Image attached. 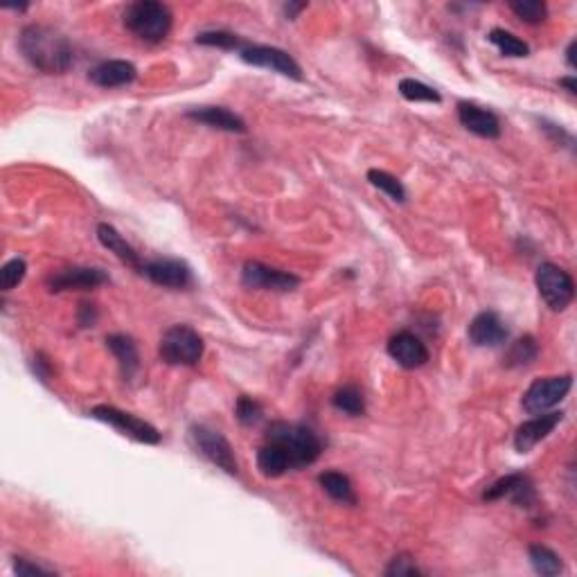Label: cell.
<instances>
[{"mask_svg":"<svg viewBox=\"0 0 577 577\" xmlns=\"http://www.w3.org/2000/svg\"><path fill=\"white\" fill-rule=\"evenodd\" d=\"M19 50L43 75H66L75 64L73 43L52 25L32 23L21 30Z\"/></svg>","mask_w":577,"mask_h":577,"instance_id":"6da1fadb","label":"cell"},{"mask_svg":"<svg viewBox=\"0 0 577 577\" xmlns=\"http://www.w3.org/2000/svg\"><path fill=\"white\" fill-rule=\"evenodd\" d=\"M264 440L280 446L289 458L292 469H305L314 464L323 454V442L305 424L293 422H271Z\"/></svg>","mask_w":577,"mask_h":577,"instance_id":"7a4b0ae2","label":"cell"},{"mask_svg":"<svg viewBox=\"0 0 577 577\" xmlns=\"http://www.w3.org/2000/svg\"><path fill=\"white\" fill-rule=\"evenodd\" d=\"M124 28L145 43H160L172 30V12L156 0H138L124 10Z\"/></svg>","mask_w":577,"mask_h":577,"instance_id":"3957f363","label":"cell"},{"mask_svg":"<svg viewBox=\"0 0 577 577\" xmlns=\"http://www.w3.org/2000/svg\"><path fill=\"white\" fill-rule=\"evenodd\" d=\"M203 338L187 325H174L163 334L158 346L160 359L167 365H192L203 359Z\"/></svg>","mask_w":577,"mask_h":577,"instance_id":"277c9868","label":"cell"},{"mask_svg":"<svg viewBox=\"0 0 577 577\" xmlns=\"http://www.w3.org/2000/svg\"><path fill=\"white\" fill-rule=\"evenodd\" d=\"M536 289H539V296L544 298L545 305L553 311H563L575 298V284H572V277L563 271L562 266L553 262H544L539 268H536Z\"/></svg>","mask_w":577,"mask_h":577,"instance_id":"5b68a950","label":"cell"},{"mask_svg":"<svg viewBox=\"0 0 577 577\" xmlns=\"http://www.w3.org/2000/svg\"><path fill=\"white\" fill-rule=\"evenodd\" d=\"M88 415H91L93 419H97V422H104L109 424V427H113L115 431H120L122 436L131 437V440L136 442H142V445H158L160 442V433L154 424L145 422V419L136 418V415L131 413H124V410L115 409V406H93Z\"/></svg>","mask_w":577,"mask_h":577,"instance_id":"8992f818","label":"cell"},{"mask_svg":"<svg viewBox=\"0 0 577 577\" xmlns=\"http://www.w3.org/2000/svg\"><path fill=\"white\" fill-rule=\"evenodd\" d=\"M190 437L192 442H194L196 454L203 455V458L208 460V463H212L214 467L223 469V472L230 473V476H235V473L239 472L235 451H232L230 442H228L221 433L214 431V428L203 427V424H194V427L190 428Z\"/></svg>","mask_w":577,"mask_h":577,"instance_id":"52a82bcc","label":"cell"},{"mask_svg":"<svg viewBox=\"0 0 577 577\" xmlns=\"http://www.w3.org/2000/svg\"><path fill=\"white\" fill-rule=\"evenodd\" d=\"M571 388H572L571 374L536 379V382L530 383V388L526 391V395H523V400H521L523 410L530 415L548 413V410H553L554 406H559L563 400H566V395Z\"/></svg>","mask_w":577,"mask_h":577,"instance_id":"ba28073f","label":"cell"},{"mask_svg":"<svg viewBox=\"0 0 577 577\" xmlns=\"http://www.w3.org/2000/svg\"><path fill=\"white\" fill-rule=\"evenodd\" d=\"M241 284L246 289H264V292H293L301 284V277L289 271H280L262 262H246L241 266Z\"/></svg>","mask_w":577,"mask_h":577,"instance_id":"9c48e42d","label":"cell"},{"mask_svg":"<svg viewBox=\"0 0 577 577\" xmlns=\"http://www.w3.org/2000/svg\"><path fill=\"white\" fill-rule=\"evenodd\" d=\"M485 500H509L517 508L532 509L539 503V496H536L535 482L530 481L527 473H508V476L499 478L494 485L487 487V491L482 494Z\"/></svg>","mask_w":577,"mask_h":577,"instance_id":"30bf717a","label":"cell"},{"mask_svg":"<svg viewBox=\"0 0 577 577\" xmlns=\"http://www.w3.org/2000/svg\"><path fill=\"white\" fill-rule=\"evenodd\" d=\"M239 57L244 64L257 66V68H268L273 73H280L284 77H292L296 82L302 79V68L289 52L280 50L273 46H244L239 50Z\"/></svg>","mask_w":577,"mask_h":577,"instance_id":"8fae6325","label":"cell"},{"mask_svg":"<svg viewBox=\"0 0 577 577\" xmlns=\"http://www.w3.org/2000/svg\"><path fill=\"white\" fill-rule=\"evenodd\" d=\"M106 282H109V273L102 271V268L70 266L48 277V289L52 293L91 292V289H97V286L106 284Z\"/></svg>","mask_w":577,"mask_h":577,"instance_id":"7c38bea8","label":"cell"},{"mask_svg":"<svg viewBox=\"0 0 577 577\" xmlns=\"http://www.w3.org/2000/svg\"><path fill=\"white\" fill-rule=\"evenodd\" d=\"M140 273L163 289H185L192 284V268L181 259L160 257L142 262Z\"/></svg>","mask_w":577,"mask_h":577,"instance_id":"4fadbf2b","label":"cell"},{"mask_svg":"<svg viewBox=\"0 0 577 577\" xmlns=\"http://www.w3.org/2000/svg\"><path fill=\"white\" fill-rule=\"evenodd\" d=\"M562 419V410H548V413L535 415L532 419L523 422L521 427L517 428V436H514V449H517L518 454H530L541 440H545V437L554 431V427H557Z\"/></svg>","mask_w":577,"mask_h":577,"instance_id":"5bb4252c","label":"cell"},{"mask_svg":"<svg viewBox=\"0 0 577 577\" xmlns=\"http://www.w3.org/2000/svg\"><path fill=\"white\" fill-rule=\"evenodd\" d=\"M386 350L391 355V359L397 361V365H401L406 370H418L428 361L427 346L413 332H397L388 341Z\"/></svg>","mask_w":577,"mask_h":577,"instance_id":"9a60e30c","label":"cell"},{"mask_svg":"<svg viewBox=\"0 0 577 577\" xmlns=\"http://www.w3.org/2000/svg\"><path fill=\"white\" fill-rule=\"evenodd\" d=\"M469 341L476 347H496L508 341L509 332L505 328V320L496 311H481L476 319L469 323Z\"/></svg>","mask_w":577,"mask_h":577,"instance_id":"2e32d148","label":"cell"},{"mask_svg":"<svg viewBox=\"0 0 577 577\" xmlns=\"http://www.w3.org/2000/svg\"><path fill=\"white\" fill-rule=\"evenodd\" d=\"M458 120L467 131H472L478 138L496 140L500 136V120L496 118V113L478 104H472V102H460Z\"/></svg>","mask_w":577,"mask_h":577,"instance_id":"e0dca14e","label":"cell"},{"mask_svg":"<svg viewBox=\"0 0 577 577\" xmlns=\"http://www.w3.org/2000/svg\"><path fill=\"white\" fill-rule=\"evenodd\" d=\"M136 77H138V68L131 64V61H124V59L102 61L100 66H95V68L88 73V79L100 88L129 86Z\"/></svg>","mask_w":577,"mask_h":577,"instance_id":"ac0fdd59","label":"cell"},{"mask_svg":"<svg viewBox=\"0 0 577 577\" xmlns=\"http://www.w3.org/2000/svg\"><path fill=\"white\" fill-rule=\"evenodd\" d=\"M185 115L194 122L205 124L210 129H219V131L246 133L244 120L232 111L223 109V106H201V109H190Z\"/></svg>","mask_w":577,"mask_h":577,"instance_id":"d6986e66","label":"cell"},{"mask_svg":"<svg viewBox=\"0 0 577 577\" xmlns=\"http://www.w3.org/2000/svg\"><path fill=\"white\" fill-rule=\"evenodd\" d=\"M106 347L118 359L122 377L127 382H131L138 370H140V355H138L136 341L131 337H127V334H111V337H106Z\"/></svg>","mask_w":577,"mask_h":577,"instance_id":"ffe728a7","label":"cell"},{"mask_svg":"<svg viewBox=\"0 0 577 577\" xmlns=\"http://www.w3.org/2000/svg\"><path fill=\"white\" fill-rule=\"evenodd\" d=\"M97 239H100V244L104 246L109 253H113L120 262H124L127 266L140 271L142 268L140 255L136 253V248H133V246L129 244V241L124 239L113 226H109V223H100V226H97Z\"/></svg>","mask_w":577,"mask_h":577,"instance_id":"44dd1931","label":"cell"},{"mask_svg":"<svg viewBox=\"0 0 577 577\" xmlns=\"http://www.w3.org/2000/svg\"><path fill=\"white\" fill-rule=\"evenodd\" d=\"M257 469L262 476L280 478L292 469V464H289V458H286V454L280 446L264 440V445L257 451Z\"/></svg>","mask_w":577,"mask_h":577,"instance_id":"7402d4cb","label":"cell"},{"mask_svg":"<svg viewBox=\"0 0 577 577\" xmlns=\"http://www.w3.org/2000/svg\"><path fill=\"white\" fill-rule=\"evenodd\" d=\"M319 482L329 499L338 500V503H346V505H356L355 487H352V481L346 476V473L323 472L319 476Z\"/></svg>","mask_w":577,"mask_h":577,"instance_id":"603a6c76","label":"cell"},{"mask_svg":"<svg viewBox=\"0 0 577 577\" xmlns=\"http://www.w3.org/2000/svg\"><path fill=\"white\" fill-rule=\"evenodd\" d=\"M527 557H530V563L532 568H535V572H539V575L544 577H554L563 571L562 557H559L554 550H550L548 545H541V544L530 545Z\"/></svg>","mask_w":577,"mask_h":577,"instance_id":"cb8c5ba5","label":"cell"},{"mask_svg":"<svg viewBox=\"0 0 577 577\" xmlns=\"http://www.w3.org/2000/svg\"><path fill=\"white\" fill-rule=\"evenodd\" d=\"M487 39H490L491 46L499 48L500 55H505V57H517V59H521V57L530 55V48H527V43L521 41L517 34L508 32V30H491V32L487 34Z\"/></svg>","mask_w":577,"mask_h":577,"instance_id":"d4e9b609","label":"cell"},{"mask_svg":"<svg viewBox=\"0 0 577 577\" xmlns=\"http://www.w3.org/2000/svg\"><path fill=\"white\" fill-rule=\"evenodd\" d=\"M332 404L334 409L343 410V413L352 415V418H359V415L365 413V397L356 386L338 388L332 397Z\"/></svg>","mask_w":577,"mask_h":577,"instance_id":"484cf974","label":"cell"},{"mask_svg":"<svg viewBox=\"0 0 577 577\" xmlns=\"http://www.w3.org/2000/svg\"><path fill=\"white\" fill-rule=\"evenodd\" d=\"M539 355V346L532 337H521L509 346L508 355H505V365L508 368H523V365L532 364Z\"/></svg>","mask_w":577,"mask_h":577,"instance_id":"4316f807","label":"cell"},{"mask_svg":"<svg viewBox=\"0 0 577 577\" xmlns=\"http://www.w3.org/2000/svg\"><path fill=\"white\" fill-rule=\"evenodd\" d=\"M509 10L518 21L527 25H539L548 19V7L541 0H514L509 3Z\"/></svg>","mask_w":577,"mask_h":577,"instance_id":"83f0119b","label":"cell"},{"mask_svg":"<svg viewBox=\"0 0 577 577\" xmlns=\"http://www.w3.org/2000/svg\"><path fill=\"white\" fill-rule=\"evenodd\" d=\"M368 181L373 183L377 190H382L383 194L391 196L392 201H397V203H404L406 201V187L401 185L400 178L392 176V174L383 172V169H370Z\"/></svg>","mask_w":577,"mask_h":577,"instance_id":"f1b7e54d","label":"cell"},{"mask_svg":"<svg viewBox=\"0 0 577 577\" xmlns=\"http://www.w3.org/2000/svg\"><path fill=\"white\" fill-rule=\"evenodd\" d=\"M400 95L409 102H428V104H440L442 95L436 88L427 86V84L418 82V79H401L400 82Z\"/></svg>","mask_w":577,"mask_h":577,"instance_id":"f546056e","label":"cell"},{"mask_svg":"<svg viewBox=\"0 0 577 577\" xmlns=\"http://www.w3.org/2000/svg\"><path fill=\"white\" fill-rule=\"evenodd\" d=\"M25 273H28V264L23 257H14L3 264V268H0V292H12L14 286H19L25 280Z\"/></svg>","mask_w":577,"mask_h":577,"instance_id":"4dcf8cb0","label":"cell"},{"mask_svg":"<svg viewBox=\"0 0 577 577\" xmlns=\"http://www.w3.org/2000/svg\"><path fill=\"white\" fill-rule=\"evenodd\" d=\"M196 43L210 48H221V50H237L239 52L246 43H241V39L232 32H223V30H212V32H201L196 34Z\"/></svg>","mask_w":577,"mask_h":577,"instance_id":"1f68e13d","label":"cell"},{"mask_svg":"<svg viewBox=\"0 0 577 577\" xmlns=\"http://www.w3.org/2000/svg\"><path fill=\"white\" fill-rule=\"evenodd\" d=\"M235 415H237V419H239V422L244 424V427H255V424L262 422L264 406L259 404L257 400H253V397L241 395L239 400H237Z\"/></svg>","mask_w":577,"mask_h":577,"instance_id":"d6a6232c","label":"cell"},{"mask_svg":"<svg viewBox=\"0 0 577 577\" xmlns=\"http://www.w3.org/2000/svg\"><path fill=\"white\" fill-rule=\"evenodd\" d=\"M386 577H415L422 575V571L418 568L415 559L410 554H397V557L391 559V563L383 571Z\"/></svg>","mask_w":577,"mask_h":577,"instance_id":"836d02e7","label":"cell"},{"mask_svg":"<svg viewBox=\"0 0 577 577\" xmlns=\"http://www.w3.org/2000/svg\"><path fill=\"white\" fill-rule=\"evenodd\" d=\"M14 572L19 577H37V575H52L55 568L41 566V563H34L25 557H16L14 559Z\"/></svg>","mask_w":577,"mask_h":577,"instance_id":"e575fe53","label":"cell"},{"mask_svg":"<svg viewBox=\"0 0 577 577\" xmlns=\"http://www.w3.org/2000/svg\"><path fill=\"white\" fill-rule=\"evenodd\" d=\"M30 365H32V373L37 374L39 379H41L43 383H48L50 382V374H52V365H50V361L46 359V356L41 355V352H39L37 356H34L32 361H30Z\"/></svg>","mask_w":577,"mask_h":577,"instance_id":"d590c367","label":"cell"},{"mask_svg":"<svg viewBox=\"0 0 577 577\" xmlns=\"http://www.w3.org/2000/svg\"><path fill=\"white\" fill-rule=\"evenodd\" d=\"M77 320H79V325H82V328H93V325H95V320H97L95 305H86V302H84V305L79 307Z\"/></svg>","mask_w":577,"mask_h":577,"instance_id":"8d00e7d4","label":"cell"},{"mask_svg":"<svg viewBox=\"0 0 577 577\" xmlns=\"http://www.w3.org/2000/svg\"><path fill=\"white\" fill-rule=\"evenodd\" d=\"M302 10H307V5H305V3H289V5H284V7H282V12H284V16H286V19H296V16L298 14H301V12Z\"/></svg>","mask_w":577,"mask_h":577,"instance_id":"74e56055","label":"cell"},{"mask_svg":"<svg viewBox=\"0 0 577 577\" xmlns=\"http://www.w3.org/2000/svg\"><path fill=\"white\" fill-rule=\"evenodd\" d=\"M559 86L566 88V91L571 93V95H575V93H577V82H575V77H562V79H559Z\"/></svg>","mask_w":577,"mask_h":577,"instance_id":"f35d334b","label":"cell"},{"mask_svg":"<svg viewBox=\"0 0 577 577\" xmlns=\"http://www.w3.org/2000/svg\"><path fill=\"white\" fill-rule=\"evenodd\" d=\"M572 55H575V41H572L566 50V64L571 66V68H575V57Z\"/></svg>","mask_w":577,"mask_h":577,"instance_id":"ab89813d","label":"cell"}]
</instances>
